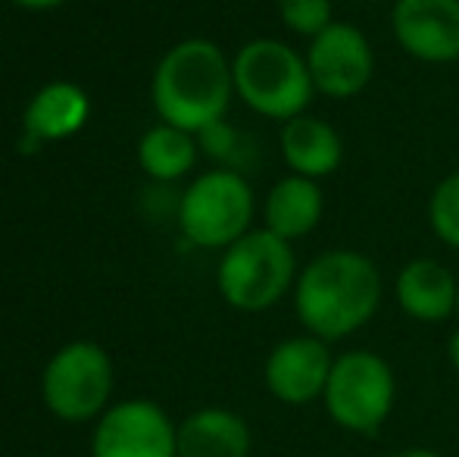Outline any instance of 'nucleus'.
<instances>
[{
	"label": "nucleus",
	"mask_w": 459,
	"mask_h": 457,
	"mask_svg": "<svg viewBox=\"0 0 459 457\" xmlns=\"http://www.w3.org/2000/svg\"><path fill=\"white\" fill-rule=\"evenodd\" d=\"M151 98L160 122L197 135L229 116L235 101L231 57L210 38H185L172 44L153 69Z\"/></svg>",
	"instance_id": "2"
},
{
	"label": "nucleus",
	"mask_w": 459,
	"mask_h": 457,
	"mask_svg": "<svg viewBox=\"0 0 459 457\" xmlns=\"http://www.w3.org/2000/svg\"><path fill=\"white\" fill-rule=\"evenodd\" d=\"M297 273V250L269 229H250L231 248L219 254L216 288L219 298L241 313H266L290 298Z\"/></svg>",
	"instance_id": "4"
},
{
	"label": "nucleus",
	"mask_w": 459,
	"mask_h": 457,
	"mask_svg": "<svg viewBox=\"0 0 459 457\" xmlns=\"http://www.w3.org/2000/svg\"><path fill=\"white\" fill-rule=\"evenodd\" d=\"M290 304L303 332L338 345L378 317L385 276L363 250L328 248L300 267Z\"/></svg>",
	"instance_id": "1"
},
{
	"label": "nucleus",
	"mask_w": 459,
	"mask_h": 457,
	"mask_svg": "<svg viewBox=\"0 0 459 457\" xmlns=\"http://www.w3.org/2000/svg\"><path fill=\"white\" fill-rule=\"evenodd\" d=\"M444 354H447L450 370H456V373H459V326L447 336V347H444Z\"/></svg>",
	"instance_id": "22"
},
{
	"label": "nucleus",
	"mask_w": 459,
	"mask_h": 457,
	"mask_svg": "<svg viewBox=\"0 0 459 457\" xmlns=\"http://www.w3.org/2000/svg\"><path fill=\"white\" fill-rule=\"evenodd\" d=\"M394 44L425 66L459 63V0H394Z\"/></svg>",
	"instance_id": "10"
},
{
	"label": "nucleus",
	"mask_w": 459,
	"mask_h": 457,
	"mask_svg": "<svg viewBox=\"0 0 459 457\" xmlns=\"http://www.w3.org/2000/svg\"><path fill=\"white\" fill-rule=\"evenodd\" d=\"M254 185L241 170H231V166H212L194 176L176 204V220L185 242L200 250H219V254L254 229Z\"/></svg>",
	"instance_id": "5"
},
{
	"label": "nucleus",
	"mask_w": 459,
	"mask_h": 457,
	"mask_svg": "<svg viewBox=\"0 0 459 457\" xmlns=\"http://www.w3.org/2000/svg\"><path fill=\"white\" fill-rule=\"evenodd\" d=\"M394 304L412 323L441 326L456 317L459 273L437 257H412L397 269L391 282Z\"/></svg>",
	"instance_id": "12"
},
{
	"label": "nucleus",
	"mask_w": 459,
	"mask_h": 457,
	"mask_svg": "<svg viewBox=\"0 0 459 457\" xmlns=\"http://www.w3.org/2000/svg\"><path fill=\"white\" fill-rule=\"evenodd\" d=\"M91 457H178V426L157 401L128 398L97 417Z\"/></svg>",
	"instance_id": "9"
},
{
	"label": "nucleus",
	"mask_w": 459,
	"mask_h": 457,
	"mask_svg": "<svg viewBox=\"0 0 459 457\" xmlns=\"http://www.w3.org/2000/svg\"><path fill=\"white\" fill-rule=\"evenodd\" d=\"M16 6L22 10H31V13H48V10H56V6L69 4V0H13Z\"/></svg>",
	"instance_id": "21"
},
{
	"label": "nucleus",
	"mask_w": 459,
	"mask_h": 457,
	"mask_svg": "<svg viewBox=\"0 0 459 457\" xmlns=\"http://www.w3.org/2000/svg\"><path fill=\"white\" fill-rule=\"evenodd\" d=\"M332 366V345L309 332H300V336L281 338L269 351L266 366H263V382L275 401L303 408V404L322 401Z\"/></svg>",
	"instance_id": "11"
},
{
	"label": "nucleus",
	"mask_w": 459,
	"mask_h": 457,
	"mask_svg": "<svg viewBox=\"0 0 459 457\" xmlns=\"http://www.w3.org/2000/svg\"><path fill=\"white\" fill-rule=\"evenodd\" d=\"M397 404V373L368 347H351L334 354L322 408L328 420L351 435H375Z\"/></svg>",
	"instance_id": "6"
},
{
	"label": "nucleus",
	"mask_w": 459,
	"mask_h": 457,
	"mask_svg": "<svg viewBox=\"0 0 459 457\" xmlns=\"http://www.w3.org/2000/svg\"><path fill=\"white\" fill-rule=\"evenodd\" d=\"M275 13L290 35L313 41L334 22V0H275Z\"/></svg>",
	"instance_id": "19"
},
{
	"label": "nucleus",
	"mask_w": 459,
	"mask_h": 457,
	"mask_svg": "<svg viewBox=\"0 0 459 457\" xmlns=\"http://www.w3.org/2000/svg\"><path fill=\"white\" fill-rule=\"evenodd\" d=\"M456 320H459V301H456Z\"/></svg>",
	"instance_id": "24"
},
{
	"label": "nucleus",
	"mask_w": 459,
	"mask_h": 457,
	"mask_svg": "<svg viewBox=\"0 0 459 457\" xmlns=\"http://www.w3.org/2000/svg\"><path fill=\"white\" fill-rule=\"evenodd\" d=\"M44 404L66 423L100 417L113 395V360L97 342H69L48 360L41 376Z\"/></svg>",
	"instance_id": "7"
},
{
	"label": "nucleus",
	"mask_w": 459,
	"mask_h": 457,
	"mask_svg": "<svg viewBox=\"0 0 459 457\" xmlns=\"http://www.w3.org/2000/svg\"><path fill=\"white\" fill-rule=\"evenodd\" d=\"M235 98L250 113L273 122H288L309 113L316 88L309 79L307 57L281 38H250L231 57Z\"/></svg>",
	"instance_id": "3"
},
{
	"label": "nucleus",
	"mask_w": 459,
	"mask_h": 457,
	"mask_svg": "<svg viewBox=\"0 0 459 457\" xmlns=\"http://www.w3.org/2000/svg\"><path fill=\"white\" fill-rule=\"evenodd\" d=\"M456 69H459V63H456Z\"/></svg>",
	"instance_id": "25"
},
{
	"label": "nucleus",
	"mask_w": 459,
	"mask_h": 457,
	"mask_svg": "<svg viewBox=\"0 0 459 457\" xmlns=\"http://www.w3.org/2000/svg\"><path fill=\"white\" fill-rule=\"evenodd\" d=\"M200 160L197 135L185 132L169 122L151 126L138 141V166L157 185H172L191 176Z\"/></svg>",
	"instance_id": "17"
},
{
	"label": "nucleus",
	"mask_w": 459,
	"mask_h": 457,
	"mask_svg": "<svg viewBox=\"0 0 459 457\" xmlns=\"http://www.w3.org/2000/svg\"><path fill=\"white\" fill-rule=\"evenodd\" d=\"M254 435L241 414L200 408L178 423V457H250Z\"/></svg>",
	"instance_id": "16"
},
{
	"label": "nucleus",
	"mask_w": 459,
	"mask_h": 457,
	"mask_svg": "<svg viewBox=\"0 0 459 457\" xmlns=\"http://www.w3.org/2000/svg\"><path fill=\"white\" fill-rule=\"evenodd\" d=\"M391 457H447V454L435 452V448H403V452H394Z\"/></svg>",
	"instance_id": "23"
},
{
	"label": "nucleus",
	"mask_w": 459,
	"mask_h": 457,
	"mask_svg": "<svg viewBox=\"0 0 459 457\" xmlns=\"http://www.w3.org/2000/svg\"><path fill=\"white\" fill-rule=\"evenodd\" d=\"M307 69L316 94L332 101H353L375 79V48L363 29L334 19L325 31L307 41Z\"/></svg>",
	"instance_id": "8"
},
{
	"label": "nucleus",
	"mask_w": 459,
	"mask_h": 457,
	"mask_svg": "<svg viewBox=\"0 0 459 457\" xmlns=\"http://www.w3.org/2000/svg\"><path fill=\"white\" fill-rule=\"evenodd\" d=\"M429 229L444 248L459 250V170L447 172L441 182L431 189L429 204H425Z\"/></svg>",
	"instance_id": "18"
},
{
	"label": "nucleus",
	"mask_w": 459,
	"mask_h": 457,
	"mask_svg": "<svg viewBox=\"0 0 459 457\" xmlns=\"http://www.w3.org/2000/svg\"><path fill=\"white\" fill-rule=\"evenodd\" d=\"M197 145H200V154L216 160L219 166H231L238 151H241V132H238L229 119H219V122H212V126L200 128ZM231 170H235V166H231Z\"/></svg>",
	"instance_id": "20"
},
{
	"label": "nucleus",
	"mask_w": 459,
	"mask_h": 457,
	"mask_svg": "<svg viewBox=\"0 0 459 457\" xmlns=\"http://www.w3.org/2000/svg\"><path fill=\"white\" fill-rule=\"evenodd\" d=\"M91 119V98L75 82H48L31 94L22 113V154H35L50 141H66L79 135Z\"/></svg>",
	"instance_id": "13"
},
{
	"label": "nucleus",
	"mask_w": 459,
	"mask_h": 457,
	"mask_svg": "<svg viewBox=\"0 0 459 457\" xmlns=\"http://www.w3.org/2000/svg\"><path fill=\"white\" fill-rule=\"evenodd\" d=\"M263 229L273 235L284 238V242H300V238L313 235L319 229L322 216H325V191L322 182L303 176H281L273 182V189L263 198Z\"/></svg>",
	"instance_id": "15"
},
{
	"label": "nucleus",
	"mask_w": 459,
	"mask_h": 457,
	"mask_svg": "<svg viewBox=\"0 0 459 457\" xmlns=\"http://www.w3.org/2000/svg\"><path fill=\"white\" fill-rule=\"evenodd\" d=\"M278 151H281L288 172L313 179V182L334 176L344 163V138L332 122H325L316 113H300L281 122Z\"/></svg>",
	"instance_id": "14"
}]
</instances>
